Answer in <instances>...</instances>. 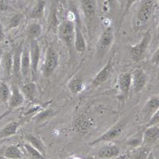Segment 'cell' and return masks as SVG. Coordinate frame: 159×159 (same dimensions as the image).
Masks as SVG:
<instances>
[{"mask_svg": "<svg viewBox=\"0 0 159 159\" xmlns=\"http://www.w3.org/2000/svg\"><path fill=\"white\" fill-rule=\"evenodd\" d=\"M59 61V54L52 45H49L45 52V60H44L43 75L45 77H49L54 72Z\"/></svg>", "mask_w": 159, "mask_h": 159, "instance_id": "obj_1", "label": "cell"}, {"mask_svg": "<svg viewBox=\"0 0 159 159\" xmlns=\"http://www.w3.org/2000/svg\"><path fill=\"white\" fill-rule=\"evenodd\" d=\"M151 42V34L150 31H147L143 34L142 40L134 45H130L129 48V54L130 59L134 62H138L141 60L146 51L148 49Z\"/></svg>", "mask_w": 159, "mask_h": 159, "instance_id": "obj_2", "label": "cell"}, {"mask_svg": "<svg viewBox=\"0 0 159 159\" xmlns=\"http://www.w3.org/2000/svg\"><path fill=\"white\" fill-rule=\"evenodd\" d=\"M126 124H127V122L125 120H120L115 125H113L107 131H105L102 135H100L97 139H95L94 141H92V143H89V145L90 146H95V145L99 144V143L114 140L121 134Z\"/></svg>", "mask_w": 159, "mask_h": 159, "instance_id": "obj_3", "label": "cell"}, {"mask_svg": "<svg viewBox=\"0 0 159 159\" xmlns=\"http://www.w3.org/2000/svg\"><path fill=\"white\" fill-rule=\"evenodd\" d=\"M75 27H76V25L70 20H65L58 25L57 30L59 38L69 47H72L73 45L75 37Z\"/></svg>", "mask_w": 159, "mask_h": 159, "instance_id": "obj_4", "label": "cell"}, {"mask_svg": "<svg viewBox=\"0 0 159 159\" xmlns=\"http://www.w3.org/2000/svg\"><path fill=\"white\" fill-rule=\"evenodd\" d=\"M156 7L155 0H143L137 12V22L145 24L152 16Z\"/></svg>", "mask_w": 159, "mask_h": 159, "instance_id": "obj_5", "label": "cell"}, {"mask_svg": "<svg viewBox=\"0 0 159 159\" xmlns=\"http://www.w3.org/2000/svg\"><path fill=\"white\" fill-rule=\"evenodd\" d=\"M113 66H114L113 60H112V58H111L105 64L104 66L97 72V74L93 77V79L92 80V82H91L92 87L97 88L98 86L103 84L104 82L107 81V79L111 75Z\"/></svg>", "mask_w": 159, "mask_h": 159, "instance_id": "obj_6", "label": "cell"}, {"mask_svg": "<svg viewBox=\"0 0 159 159\" xmlns=\"http://www.w3.org/2000/svg\"><path fill=\"white\" fill-rule=\"evenodd\" d=\"M93 125H94L93 120L84 115H80L76 116L72 123L73 129L77 133L81 134H87L88 132L90 131L93 127Z\"/></svg>", "mask_w": 159, "mask_h": 159, "instance_id": "obj_7", "label": "cell"}, {"mask_svg": "<svg viewBox=\"0 0 159 159\" xmlns=\"http://www.w3.org/2000/svg\"><path fill=\"white\" fill-rule=\"evenodd\" d=\"M147 78L146 72L142 69H136L131 72V87L134 92H141L147 84Z\"/></svg>", "mask_w": 159, "mask_h": 159, "instance_id": "obj_8", "label": "cell"}, {"mask_svg": "<svg viewBox=\"0 0 159 159\" xmlns=\"http://www.w3.org/2000/svg\"><path fill=\"white\" fill-rule=\"evenodd\" d=\"M114 30L111 26H107L99 36L98 40V49L100 52H106L110 49L114 41Z\"/></svg>", "mask_w": 159, "mask_h": 159, "instance_id": "obj_9", "label": "cell"}, {"mask_svg": "<svg viewBox=\"0 0 159 159\" xmlns=\"http://www.w3.org/2000/svg\"><path fill=\"white\" fill-rule=\"evenodd\" d=\"M157 111H159V98L157 96H153L145 103L140 113L143 120L147 122Z\"/></svg>", "mask_w": 159, "mask_h": 159, "instance_id": "obj_10", "label": "cell"}, {"mask_svg": "<svg viewBox=\"0 0 159 159\" xmlns=\"http://www.w3.org/2000/svg\"><path fill=\"white\" fill-rule=\"evenodd\" d=\"M30 57L31 71L36 74L38 69V65L41 57V49L37 40H30Z\"/></svg>", "mask_w": 159, "mask_h": 159, "instance_id": "obj_11", "label": "cell"}, {"mask_svg": "<svg viewBox=\"0 0 159 159\" xmlns=\"http://www.w3.org/2000/svg\"><path fill=\"white\" fill-rule=\"evenodd\" d=\"M82 12L88 22H92L96 15V2L95 0H81L80 2Z\"/></svg>", "mask_w": 159, "mask_h": 159, "instance_id": "obj_12", "label": "cell"}, {"mask_svg": "<svg viewBox=\"0 0 159 159\" xmlns=\"http://www.w3.org/2000/svg\"><path fill=\"white\" fill-rule=\"evenodd\" d=\"M120 148L116 145H108L99 149L93 157L100 159H111L120 155Z\"/></svg>", "mask_w": 159, "mask_h": 159, "instance_id": "obj_13", "label": "cell"}, {"mask_svg": "<svg viewBox=\"0 0 159 159\" xmlns=\"http://www.w3.org/2000/svg\"><path fill=\"white\" fill-rule=\"evenodd\" d=\"M159 138L158 125L146 127L143 130V146H150L157 143Z\"/></svg>", "mask_w": 159, "mask_h": 159, "instance_id": "obj_14", "label": "cell"}, {"mask_svg": "<svg viewBox=\"0 0 159 159\" xmlns=\"http://www.w3.org/2000/svg\"><path fill=\"white\" fill-rule=\"evenodd\" d=\"M24 96H22V92L18 89V86L14 85L12 89L11 90V96H10L9 100H8V106H9L10 111L17 108L23 103Z\"/></svg>", "mask_w": 159, "mask_h": 159, "instance_id": "obj_15", "label": "cell"}, {"mask_svg": "<svg viewBox=\"0 0 159 159\" xmlns=\"http://www.w3.org/2000/svg\"><path fill=\"white\" fill-rule=\"evenodd\" d=\"M0 68H2L4 77L8 78L11 76L13 69V51H8L2 53Z\"/></svg>", "mask_w": 159, "mask_h": 159, "instance_id": "obj_16", "label": "cell"}, {"mask_svg": "<svg viewBox=\"0 0 159 159\" xmlns=\"http://www.w3.org/2000/svg\"><path fill=\"white\" fill-rule=\"evenodd\" d=\"M118 86L122 94L127 96L131 88V73L124 72L119 75L118 78Z\"/></svg>", "mask_w": 159, "mask_h": 159, "instance_id": "obj_17", "label": "cell"}, {"mask_svg": "<svg viewBox=\"0 0 159 159\" xmlns=\"http://www.w3.org/2000/svg\"><path fill=\"white\" fill-rule=\"evenodd\" d=\"M31 71L30 49L28 47H22L21 55V75L23 77H27Z\"/></svg>", "mask_w": 159, "mask_h": 159, "instance_id": "obj_18", "label": "cell"}, {"mask_svg": "<svg viewBox=\"0 0 159 159\" xmlns=\"http://www.w3.org/2000/svg\"><path fill=\"white\" fill-rule=\"evenodd\" d=\"M20 91L22 92L24 98L27 99L28 100H30V101L34 100L38 93V86L34 82H27V83L24 84L21 86Z\"/></svg>", "mask_w": 159, "mask_h": 159, "instance_id": "obj_19", "label": "cell"}, {"mask_svg": "<svg viewBox=\"0 0 159 159\" xmlns=\"http://www.w3.org/2000/svg\"><path fill=\"white\" fill-rule=\"evenodd\" d=\"M22 44L17 45L13 50V69L12 73L19 77L21 75V55H22Z\"/></svg>", "mask_w": 159, "mask_h": 159, "instance_id": "obj_20", "label": "cell"}, {"mask_svg": "<svg viewBox=\"0 0 159 159\" xmlns=\"http://www.w3.org/2000/svg\"><path fill=\"white\" fill-rule=\"evenodd\" d=\"M45 0H38L33 6L29 13V18L31 19L39 20L42 19L45 14Z\"/></svg>", "mask_w": 159, "mask_h": 159, "instance_id": "obj_21", "label": "cell"}, {"mask_svg": "<svg viewBox=\"0 0 159 159\" xmlns=\"http://www.w3.org/2000/svg\"><path fill=\"white\" fill-rule=\"evenodd\" d=\"M73 45H74L76 51L79 53H83L87 49L86 41H85L83 33L81 32L80 29L78 26L75 27V37Z\"/></svg>", "mask_w": 159, "mask_h": 159, "instance_id": "obj_22", "label": "cell"}, {"mask_svg": "<svg viewBox=\"0 0 159 159\" xmlns=\"http://www.w3.org/2000/svg\"><path fill=\"white\" fill-rule=\"evenodd\" d=\"M18 127H19V123L17 121H11L7 124H6L3 127L0 129V139L15 135L17 133Z\"/></svg>", "mask_w": 159, "mask_h": 159, "instance_id": "obj_23", "label": "cell"}, {"mask_svg": "<svg viewBox=\"0 0 159 159\" xmlns=\"http://www.w3.org/2000/svg\"><path fill=\"white\" fill-rule=\"evenodd\" d=\"M42 34V26L39 22H32L26 28V34L30 40H37Z\"/></svg>", "mask_w": 159, "mask_h": 159, "instance_id": "obj_24", "label": "cell"}, {"mask_svg": "<svg viewBox=\"0 0 159 159\" xmlns=\"http://www.w3.org/2000/svg\"><path fill=\"white\" fill-rule=\"evenodd\" d=\"M25 139L27 143L30 145H31L34 148L36 149L37 150L41 153V154H43L44 156H45L46 154V150H45V147L44 143H42V141L37 136L34 135V134H26L25 135Z\"/></svg>", "mask_w": 159, "mask_h": 159, "instance_id": "obj_25", "label": "cell"}, {"mask_svg": "<svg viewBox=\"0 0 159 159\" xmlns=\"http://www.w3.org/2000/svg\"><path fill=\"white\" fill-rule=\"evenodd\" d=\"M60 22L57 18V8L55 4L52 6L49 12V17H48V28L49 30L57 31Z\"/></svg>", "mask_w": 159, "mask_h": 159, "instance_id": "obj_26", "label": "cell"}, {"mask_svg": "<svg viewBox=\"0 0 159 159\" xmlns=\"http://www.w3.org/2000/svg\"><path fill=\"white\" fill-rule=\"evenodd\" d=\"M68 88L69 91L72 92V94L76 95L79 94L84 89V84L83 80L80 77L75 76L72 79H71L70 81L68 84Z\"/></svg>", "mask_w": 159, "mask_h": 159, "instance_id": "obj_27", "label": "cell"}, {"mask_svg": "<svg viewBox=\"0 0 159 159\" xmlns=\"http://www.w3.org/2000/svg\"><path fill=\"white\" fill-rule=\"evenodd\" d=\"M150 153L151 150L150 147L147 146H141L134 148V150L129 154V157L132 159H147Z\"/></svg>", "mask_w": 159, "mask_h": 159, "instance_id": "obj_28", "label": "cell"}, {"mask_svg": "<svg viewBox=\"0 0 159 159\" xmlns=\"http://www.w3.org/2000/svg\"><path fill=\"white\" fill-rule=\"evenodd\" d=\"M3 157L7 159H21L22 157V153L17 146L11 145L4 150Z\"/></svg>", "mask_w": 159, "mask_h": 159, "instance_id": "obj_29", "label": "cell"}, {"mask_svg": "<svg viewBox=\"0 0 159 159\" xmlns=\"http://www.w3.org/2000/svg\"><path fill=\"white\" fill-rule=\"evenodd\" d=\"M143 130H139L134 135L130 136L127 139L126 142V145L134 149L143 146Z\"/></svg>", "mask_w": 159, "mask_h": 159, "instance_id": "obj_30", "label": "cell"}, {"mask_svg": "<svg viewBox=\"0 0 159 159\" xmlns=\"http://www.w3.org/2000/svg\"><path fill=\"white\" fill-rule=\"evenodd\" d=\"M11 96V89L9 86L4 82H0V102L7 103Z\"/></svg>", "mask_w": 159, "mask_h": 159, "instance_id": "obj_31", "label": "cell"}, {"mask_svg": "<svg viewBox=\"0 0 159 159\" xmlns=\"http://www.w3.org/2000/svg\"><path fill=\"white\" fill-rule=\"evenodd\" d=\"M24 148H25V151L27 153L28 156L30 159H46L45 158V156H44L43 154H41L38 150H37L36 149L34 148V147L30 145L29 143H25L24 144Z\"/></svg>", "mask_w": 159, "mask_h": 159, "instance_id": "obj_32", "label": "cell"}, {"mask_svg": "<svg viewBox=\"0 0 159 159\" xmlns=\"http://www.w3.org/2000/svg\"><path fill=\"white\" fill-rule=\"evenodd\" d=\"M23 20L24 15H22V14H21V13L16 14V15H14V16L11 18L7 29V30H11L17 28L18 26H19L20 25H22V22H23Z\"/></svg>", "mask_w": 159, "mask_h": 159, "instance_id": "obj_33", "label": "cell"}, {"mask_svg": "<svg viewBox=\"0 0 159 159\" xmlns=\"http://www.w3.org/2000/svg\"><path fill=\"white\" fill-rule=\"evenodd\" d=\"M159 123V111L155 112L152 117L147 121L146 127H151V126H155V125H158Z\"/></svg>", "mask_w": 159, "mask_h": 159, "instance_id": "obj_34", "label": "cell"}, {"mask_svg": "<svg viewBox=\"0 0 159 159\" xmlns=\"http://www.w3.org/2000/svg\"><path fill=\"white\" fill-rule=\"evenodd\" d=\"M140 0H126V4H125V7H124V12H123V16H124L127 12H128L129 9L131 7V6L133 4H134L135 2H139Z\"/></svg>", "mask_w": 159, "mask_h": 159, "instance_id": "obj_35", "label": "cell"}, {"mask_svg": "<svg viewBox=\"0 0 159 159\" xmlns=\"http://www.w3.org/2000/svg\"><path fill=\"white\" fill-rule=\"evenodd\" d=\"M12 8L9 5L6 4L2 0H0V12H6V11H11Z\"/></svg>", "mask_w": 159, "mask_h": 159, "instance_id": "obj_36", "label": "cell"}, {"mask_svg": "<svg viewBox=\"0 0 159 159\" xmlns=\"http://www.w3.org/2000/svg\"><path fill=\"white\" fill-rule=\"evenodd\" d=\"M4 38H5V31H4L2 23L0 22V44L3 42Z\"/></svg>", "mask_w": 159, "mask_h": 159, "instance_id": "obj_37", "label": "cell"}, {"mask_svg": "<svg viewBox=\"0 0 159 159\" xmlns=\"http://www.w3.org/2000/svg\"><path fill=\"white\" fill-rule=\"evenodd\" d=\"M129 157V155H119V157H115V158H111V159H127ZM84 159H100V158H97V157H85Z\"/></svg>", "mask_w": 159, "mask_h": 159, "instance_id": "obj_38", "label": "cell"}, {"mask_svg": "<svg viewBox=\"0 0 159 159\" xmlns=\"http://www.w3.org/2000/svg\"><path fill=\"white\" fill-rule=\"evenodd\" d=\"M152 62L155 64L158 63V49H157L154 53V57L152 58Z\"/></svg>", "mask_w": 159, "mask_h": 159, "instance_id": "obj_39", "label": "cell"}, {"mask_svg": "<svg viewBox=\"0 0 159 159\" xmlns=\"http://www.w3.org/2000/svg\"><path fill=\"white\" fill-rule=\"evenodd\" d=\"M105 1H106V2H107V6H108L109 7L113 8L116 7V0H105Z\"/></svg>", "mask_w": 159, "mask_h": 159, "instance_id": "obj_40", "label": "cell"}, {"mask_svg": "<svg viewBox=\"0 0 159 159\" xmlns=\"http://www.w3.org/2000/svg\"><path fill=\"white\" fill-rule=\"evenodd\" d=\"M147 159H155L154 154H153V153H152V152H151V153H150V154H149V156H148V157H147Z\"/></svg>", "mask_w": 159, "mask_h": 159, "instance_id": "obj_41", "label": "cell"}, {"mask_svg": "<svg viewBox=\"0 0 159 159\" xmlns=\"http://www.w3.org/2000/svg\"><path fill=\"white\" fill-rule=\"evenodd\" d=\"M1 58H2V52L0 51V67H1ZM1 69V68H0Z\"/></svg>", "mask_w": 159, "mask_h": 159, "instance_id": "obj_42", "label": "cell"}, {"mask_svg": "<svg viewBox=\"0 0 159 159\" xmlns=\"http://www.w3.org/2000/svg\"><path fill=\"white\" fill-rule=\"evenodd\" d=\"M0 159H5V157L3 156H0Z\"/></svg>", "mask_w": 159, "mask_h": 159, "instance_id": "obj_43", "label": "cell"}, {"mask_svg": "<svg viewBox=\"0 0 159 159\" xmlns=\"http://www.w3.org/2000/svg\"><path fill=\"white\" fill-rule=\"evenodd\" d=\"M74 159H80V158H78V157H76V158H74Z\"/></svg>", "mask_w": 159, "mask_h": 159, "instance_id": "obj_44", "label": "cell"}, {"mask_svg": "<svg viewBox=\"0 0 159 159\" xmlns=\"http://www.w3.org/2000/svg\"><path fill=\"white\" fill-rule=\"evenodd\" d=\"M127 159H132V158H130V157H128V158H127Z\"/></svg>", "mask_w": 159, "mask_h": 159, "instance_id": "obj_45", "label": "cell"}]
</instances>
